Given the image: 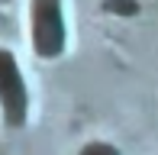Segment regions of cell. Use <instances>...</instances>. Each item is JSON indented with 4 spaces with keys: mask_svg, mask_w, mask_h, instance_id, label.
<instances>
[{
    "mask_svg": "<svg viewBox=\"0 0 158 155\" xmlns=\"http://www.w3.org/2000/svg\"><path fill=\"white\" fill-rule=\"evenodd\" d=\"M32 23H35V48H39V55H48V58L58 55L61 52V42H64L58 0H35Z\"/></svg>",
    "mask_w": 158,
    "mask_h": 155,
    "instance_id": "obj_1",
    "label": "cell"
},
{
    "mask_svg": "<svg viewBox=\"0 0 158 155\" xmlns=\"http://www.w3.org/2000/svg\"><path fill=\"white\" fill-rule=\"evenodd\" d=\"M0 97H3V107H6V119L19 123L26 113V90H23V81H19L16 61L3 48H0Z\"/></svg>",
    "mask_w": 158,
    "mask_h": 155,
    "instance_id": "obj_2",
    "label": "cell"
},
{
    "mask_svg": "<svg viewBox=\"0 0 158 155\" xmlns=\"http://www.w3.org/2000/svg\"><path fill=\"white\" fill-rule=\"evenodd\" d=\"M81 155H116V149H113V145H106V142H90Z\"/></svg>",
    "mask_w": 158,
    "mask_h": 155,
    "instance_id": "obj_3",
    "label": "cell"
}]
</instances>
